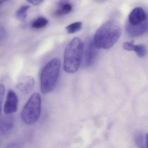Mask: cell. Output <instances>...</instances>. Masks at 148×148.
<instances>
[{"mask_svg": "<svg viewBox=\"0 0 148 148\" xmlns=\"http://www.w3.org/2000/svg\"><path fill=\"white\" fill-rule=\"evenodd\" d=\"M7 0H0V5L2 3H3L4 2L6 1Z\"/></svg>", "mask_w": 148, "mask_h": 148, "instance_id": "cell-22", "label": "cell"}, {"mask_svg": "<svg viewBox=\"0 0 148 148\" xmlns=\"http://www.w3.org/2000/svg\"><path fill=\"white\" fill-rule=\"evenodd\" d=\"M60 67V61L57 58L52 59L46 64L41 74L40 89L42 94H48L54 89L59 79Z\"/></svg>", "mask_w": 148, "mask_h": 148, "instance_id": "cell-3", "label": "cell"}, {"mask_svg": "<svg viewBox=\"0 0 148 148\" xmlns=\"http://www.w3.org/2000/svg\"><path fill=\"white\" fill-rule=\"evenodd\" d=\"M72 6L70 3L61 1L59 4V8L55 11L54 15L57 17L61 16L70 13L72 10Z\"/></svg>", "mask_w": 148, "mask_h": 148, "instance_id": "cell-11", "label": "cell"}, {"mask_svg": "<svg viewBox=\"0 0 148 148\" xmlns=\"http://www.w3.org/2000/svg\"><path fill=\"white\" fill-rule=\"evenodd\" d=\"M48 23L47 19L45 17H39L32 22V28L35 29H39L44 28Z\"/></svg>", "mask_w": 148, "mask_h": 148, "instance_id": "cell-13", "label": "cell"}, {"mask_svg": "<svg viewBox=\"0 0 148 148\" xmlns=\"http://www.w3.org/2000/svg\"><path fill=\"white\" fill-rule=\"evenodd\" d=\"M148 20L147 15L144 10L141 7H137L129 14L127 23L132 25H139Z\"/></svg>", "mask_w": 148, "mask_h": 148, "instance_id": "cell-6", "label": "cell"}, {"mask_svg": "<svg viewBox=\"0 0 148 148\" xmlns=\"http://www.w3.org/2000/svg\"><path fill=\"white\" fill-rule=\"evenodd\" d=\"M30 6L27 5H23L18 9L16 13V18L20 21H23L26 20L27 15V11Z\"/></svg>", "mask_w": 148, "mask_h": 148, "instance_id": "cell-12", "label": "cell"}, {"mask_svg": "<svg viewBox=\"0 0 148 148\" xmlns=\"http://www.w3.org/2000/svg\"><path fill=\"white\" fill-rule=\"evenodd\" d=\"M18 99L16 94L12 90H9L4 106V113L10 114L15 113L18 109Z\"/></svg>", "mask_w": 148, "mask_h": 148, "instance_id": "cell-7", "label": "cell"}, {"mask_svg": "<svg viewBox=\"0 0 148 148\" xmlns=\"http://www.w3.org/2000/svg\"><path fill=\"white\" fill-rule=\"evenodd\" d=\"M13 126L14 120L9 114L3 116L0 118V132L2 134H8L12 129Z\"/></svg>", "mask_w": 148, "mask_h": 148, "instance_id": "cell-10", "label": "cell"}, {"mask_svg": "<svg viewBox=\"0 0 148 148\" xmlns=\"http://www.w3.org/2000/svg\"><path fill=\"white\" fill-rule=\"evenodd\" d=\"M28 2L34 5H37L40 4L44 0H27Z\"/></svg>", "mask_w": 148, "mask_h": 148, "instance_id": "cell-20", "label": "cell"}, {"mask_svg": "<svg viewBox=\"0 0 148 148\" xmlns=\"http://www.w3.org/2000/svg\"><path fill=\"white\" fill-rule=\"evenodd\" d=\"M6 31L3 27L0 26V41L2 40L6 36Z\"/></svg>", "mask_w": 148, "mask_h": 148, "instance_id": "cell-19", "label": "cell"}, {"mask_svg": "<svg viewBox=\"0 0 148 148\" xmlns=\"http://www.w3.org/2000/svg\"><path fill=\"white\" fill-rule=\"evenodd\" d=\"M82 26L81 22H76L66 27V30L69 34H74L81 30Z\"/></svg>", "mask_w": 148, "mask_h": 148, "instance_id": "cell-14", "label": "cell"}, {"mask_svg": "<svg viewBox=\"0 0 148 148\" xmlns=\"http://www.w3.org/2000/svg\"><path fill=\"white\" fill-rule=\"evenodd\" d=\"M120 23L114 20L108 21L103 24L96 32L94 42L97 49H109L118 41L121 34Z\"/></svg>", "mask_w": 148, "mask_h": 148, "instance_id": "cell-1", "label": "cell"}, {"mask_svg": "<svg viewBox=\"0 0 148 148\" xmlns=\"http://www.w3.org/2000/svg\"><path fill=\"white\" fill-rule=\"evenodd\" d=\"M146 145L147 147L148 148V133L146 135Z\"/></svg>", "mask_w": 148, "mask_h": 148, "instance_id": "cell-21", "label": "cell"}, {"mask_svg": "<svg viewBox=\"0 0 148 148\" xmlns=\"http://www.w3.org/2000/svg\"><path fill=\"white\" fill-rule=\"evenodd\" d=\"M41 109V98L37 93L33 94L24 106L21 113L23 121L27 125L35 123L40 116Z\"/></svg>", "mask_w": 148, "mask_h": 148, "instance_id": "cell-4", "label": "cell"}, {"mask_svg": "<svg viewBox=\"0 0 148 148\" xmlns=\"http://www.w3.org/2000/svg\"><path fill=\"white\" fill-rule=\"evenodd\" d=\"M5 88L3 84H0V116L1 113L2 105L3 101V96L5 94Z\"/></svg>", "mask_w": 148, "mask_h": 148, "instance_id": "cell-17", "label": "cell"}, {"mask_svg": "<svg viewBox=\"0 0 148 148\" xmlns=\"http://www.w3.org/2000/svg\"><path fill=\"white\" fill-rule=\"evenodd\" d=\"M136 143L140 148L145 147V139L142 134L138 133L135 137Z\"/></svg>", "mask_w": 148, "mask_h": 148, "instance_id": "cell-16", "label": "cell"}, {"mask_svg": "<svg viewBox=\"0 0 148 148\" xmlns=\"http://www.w3.org/2000/svg\"><path fill=\"white\" fill-rule=\"evenodd\" d=\"M62 1H66V0H61Z\"/></svg>", "mask_w": 148, "mask_h": 148, "instance_id": "cell-23", "label": "cell"}, {"mask_svg": "<svg viewBox=\"0 0 148 148\" xmlns=\"http://www.w3.org/2000/svg\"><path fill=\"white\" fill-rule=\"evenodd\" d=\"M83 43L80 38H74L67 45L64 54L63 68L66 73L73 74L78 70L83 56Z\"/></svg>", "mask_w": 148, "mask_h": 148, "instance_id": "cell-2", "label": "cell"}, {"mask_svg": "<svg viewBox=\"0 0 148 148\" xmlns=\"http://www.w3.org/2000/svg\"><path fill=\"white\" fill-rule=\"evenodd\" d=\"M133 51H135L139 57H143L147 54V49L144 45L142 44H134Z\"/></svg>", "mask_w": 148, "mask_h": 148, "instance_id": "cell-15", "label": "cell"}, {"mask_svg": "<svg viewBox=\"0 0 148 148\" xmlns=\"http://www.w3.org/2000/svg\"><path fill=\"white\" fill-rule=\"evenodd\" d=\"M134 44L133 42H126L123 43V49L128 51H133Z\"/></svg>", "mask_w": 148, "mask_h": 148, "instance_id": "cell-18", "label": "cell"}, {"mask_svg": "<svg viewBox=\"0 0 148 148\" xmlns=\"http://www.w3.org/2000/svg\"><path fill=\"white\" fill-rule=\"evenodd\" d=\"M97 48L95 46L94 41L88 39L86 42L85 48L84 47V64L86 67L91 66L95 62L97 54Z\"/></svg>", "mask_w": 148, "mask_h": 148, "instance_id": "cell-5", "label": "cell"}, {"mask_svg": "<svg viewBox=\"0 0 148 148\" xmlns=\"http://www.w3.org/2000/svg\"><path fill=\"white\" fill-rule=\"evenodd\" d=\"M148 30V20L139 25H132L127 23L126 30L128 35L130 37H136L142 35Z\"/></svg>", "mask_w": 148, "mask_h": 148, "instance_id": "cell-8", "label": "cell"}, {"mask_svg": "<svg viewBox=\"0 0 148 148\" xmlns=\"http://www.w3.org/2000/svg\"><path fill=\"white\" fill-rule=\"evenodd\" d=\"M35 80L31 76H26L20 80L16 85L17 89L24 94H29L34 88Z\"/></svg>", "mask_w": 148, "mask_h": 148, "instance_id": "cell-9", "label": "cell"}]
</instances>
